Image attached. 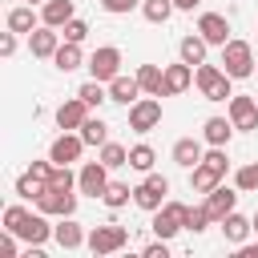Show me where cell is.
<instances>
[{"mask_svg":"<svg viewBox=\"0 0 258 258\" xmlns=\"http://www.w3.org/2000/svg\"><path fill=\"white\" fill-rule=\"evenodd\" d=\"M4 230H12L20 242H28V246H44L48 238H52V226H48V214L44 210H24V206H8L4 210Z\"/></svg>","mask_w":258,"mask_h":258,"instance_id":"cell-1","label":"cell"},{"mask_svg":"<svg viewBox=\"0 0 258 258\" xmlns=\"http://www.w3.org/2000/svg\"><path fill=\"white\" fill-rule=\"evenodd\" d=\"M230 81H234V77H230L222 64H206V60H202V64L194 69V85H198V93H202L206 101H230V97H234Z\"/></svg>","mask_w":258,"mask_h":258,"instance_id":"cell-2","label":"cell"},{"mask_svg":"<svg viewBox=\"0 0 258 258\" xmlns=\"http://www.w3.org/2000/svg\"><path fill=\"white\" fill-rule=\"evenodd\" d=\"M254 64H258V60H254V48H250L246 40H234V36H230V40L222 44V69H226L234 81L254 77Z\"/></svg>","mask_w":258,"mask_h":258,"instance_id":"cell-3","label":"cell"},{"mask_svg":"<svg viewBox=\"0 0 258 258\" xmlns=\"http://www.w3.org/2000/svg\"><path fill=\"white\" fill-rule=\"evenodd\" d=\"M97 258H105V254H117V250H125L129 246V230L125 226H117V222H105V226H93L89 230V242H85Z\"/></svg>","mask_w":258,"mask_h":258,"instance_id":"cell-4","label":"cell"},{"mask_svg":"<svg viewBox=\"0 0 258 258\" xmlns=\"http://www.w3.org/2000/svg\"><path fill=\"white\" fill-rule=\"evenodd\" d=\"M165 194H169V177H161V173H145V181L141 185H133V202L145 210V214H153V210H161L165 206Z\"/></svg>","mask_w":258,"mask_h":258,"instance_id":"cell-5","label":"cell"},{"mask_svg":"<svg viewBox=\"0 0 258 258\" xmlns=\"http://www.w3.org/2000/svg\"><path fill=\"white\" fill-rule=\"evenodd\" d=\"M157 125H161V101H157L153 93L129 105V129H133V133H153Z\"/></svg>","mask_w":258,"mask_h":258,"instance_id":"cell-6","label":"cell"},{"mask_svg":"<svg viewBox=\"0 0 258 258\" xmlns=\"http://www.w3.org/2000/svg\"><path fill=\"white\" fill-rule=\"evenodd\" d=\"M85 69H89V77H97V81H113L117 73H121V48L117 44H101L89 60H85Z\"/></svg>","mask_w":258,"mask_h":258,"instance_id":"cell-7","label":"cell"},{"mask_svg":"<svg viewBox=\"0 0 258 258\" xmlns=\"http://www.w3.org/2000/svg\"><path fill=\"white\" fill-rule=\"evenodd\" d=\"M185 210H189L185 202H165L161 210H153V234L169 242L177 230H185Z\"/></svg>","mask_w":258,"mask_h":258,"instance_id":"cell-8","label":"cell"},{"mask_svg":"<svg viewBox=\"0 0 258 258\" xmlns=\"http://www.w3.org/2000/svg\"><path fill=\"white\" fill-rule=\"evenodd\" d=\"M77 189L81 194H89V198H101L105 189H109V165L97 157V161H85L81 169H77Z\"/></svg>","mask_w":258,"mask_h":258,"instance_id":"cell-9","label":"cell"},{"mask_svg":"<svg viewBox=\"0 0 258 258\" xmlns=\"http://www.w3.org/2000/svg\"><path fill=\"white\" fill-rule=\"evenodd\" d=\"M36 210H44L48 218H73L77 214V194L73 189H44L40 198H36Z\"/></svg>","mask_w":258,"mask_h":258,"instance_id":"cell-10","label":"cell"},{"mask_svg":"<svg viewBox=\"0 0 258 258\" xmlns=\"http://www.w3.org/2000/svg\"><path fill=\"white\" fill-rule=\"evenodd\" d=\"M226 117L234 121V129L250 133V129H258V101H254V97H242V93H234V97L226 101Z\"/></svg>","mask_w":258,"mask_h":258,"instance_id":"cell-11","label":"cell"},{"mask_svg":"<svg viewBox=\"0 0 258 258\" xmlns=\"http://www.w3.org/2000/svg\"><path fill=\"white\" fill-rule=\"evenodd\" d=\"M81 153H85V137H81L77 129H64V133L48 145V157H52L56 165H73V161H81Z\"/></svg>","mask_w":258,"mask_h":258,"instance_id":"cell-12","label":"cell"},{"mask_svg":"<svg viewBox=\"0 0 258 258\" xmlns=\"http://www.w3.org/2000/svg\"><path fill=\"white\" fill-rule=\"evenodd\" d=\"M56 48H60V28H52V24H36V28L28 32V52H32V56L52 60Z\"/></svg>","mask_w":258,"mask_h":258,"instance_id":"cell-13","label":"cell"},{"mask_svg":"<svg viewBox=\"0 0 258 258\" xmlns=\"http://www.w3.org/2000/svg\"><path fill=\"white\" fill-rule=\"evenodd\" d=\"M194 85V64L177 60V64H165V77H161V93L157 97H177Z\"/></svg>","mask_w":258,"mask_h":258,"instance_id":"cell-14","label":"cell"},{"mask_svg":"<svg viewBox=\"0 0 258 258\" xmlns=\"http://www.w3.org/2000/svg\"><path fill=\"white\" fill-rule=\"evenodd\" d=\"M238 194H242L238 185H234V189H230V185H214V189L206 194V202H202V206H206V214H210L214 222H222V218L238 206Z\"/></svg>","mask_w":258,"mask_h":258,"instance_id":"cell-15","label":"cell"},{"mask_svg":"<svg viewBox=\"0 0 258 258\" xmlns=\"http://www.w3.org/2000/svg\"><path fill=\"white\" fill-rule=\"evenodd\" d=\"M198 32L206 36V44H218V48H222V44L230 40V20H226L222 12H202V16H198Z\"/></svg>","mask_w":258,"mask_h":258,"instance_id":"cell-16","label":"cell"},{"mask_svg":"<svg viewBox=\"0 0 258 258\" xmlns=\"http://www.w3.org/2000/svg\"><path fill=\"white\" fill-rule=\"evenodd\" d=\"M109 101H117V105H133V101H141V81H137V73L133 77H125V73H117L113 81H109Z\"/></svg>","mask_w":258,"mask_h":258,"instance_id":"cell-17","label":"cell"},{"mask_svg":"<svg viewBox=\"0 0 258 258\" xmlns=\"http://www.w3.org/2000/svg\"><path fill=\"white\" fill-rule=\"evenodd\" d=\"M52 238H56V246H60V250H81V246L89 242V234L81 230V222H77V218H60V222L52 226Z\"/></svg>","mask_w":258,"mask_h":258,"instance_id":"cell-18","label":"cell"},{"mask_svg":"<svg viewBox=\"0 0 258 258\" xmlns=\"http://www.w3.org/2000/svg\"><path fill=\"white\" fill-rule=\"evenodd\" d=\"M218 226H222V234H226V242H230V246H242V242L254 234V222H250V218H242L238 210H230Z\"/></svg>","mask_w":258,"mask_h":258,"instance_id":"cell-19","label":"cell"},{"mask_svg":"<svg viewBox=\"0 0 258 258\" xmlns=\"http://www.w3.org/2000/svg\"><path fill=\"white\" fill-rule=\"evenodd\" d=\"M73 16H77V4H73V0H44V4H40V24L64 28Z\"/></svg>","mask_w":258,"mask_h":258,"instance_id":"cell-20","label":"cell"},{"mask_svg":"<svg viewBox=\"0 0 258 258\" xmlns=\"http://www.w3.org/2000/svg\"><path fill=\"white\" fill-rule=\"evenodd\" d=\"M89 121V105L81 101V97H73V101H64L60 109H56V125L60 129H81Z\"/></svg>","mask_w":258,"mask_h":258,"instance_id":"cell-21","label":"cell"},{"mask_svg":"<svg viewBox=\"0 0 258 258\" xmlns=\"http://www.w3.org/2000/svg\"><path fill=\"white\" fill-rule=\"evenodd\" d=\"M230 137H234V121L230 117H206V125H202V141L206 145H230Z\"/></svg>","mask_w":258,"mask_h":258,"instance_id":"cell-22","label":"cell"},{"mask_svg":"<svg viewBox=\"0 0 258 258\" xmlns=\"http://www.w3.org/2000/svg\"><path fill=\"white\" fill-rule=\"evenodd\" d=\"M206 48H210V44H206V36H202V32H189V36H181V40H177V56H181L185 64H194V69L206 60Z\"/></svg>","mask_w":258,"mask_h":258,"instance_id":"cell-23","label":"cell"},{"mask_svg":"<svg viewBox=\"0 0 258 258\" xmlns=\"http://www.w3.org/2000/svg\"><path fill=\"white\" fill-rule=\"evenodd\" d=\"M202 157H206L202 141H194V137H177V141H173V161H177L181 169H194Z\"/></svg>","mask_w":258,"mask_h":258,"instance_id":"cell-24","label":"cell"},{"mask_svg":"<svg viewBox=\"0 0 258 258\" xmlns=\"http://www.w3.org/2000/svg\"><path fill=\"white\" fill-rule=\"evenodd\" d=\"M214 185H222V173H218L210 161H198V165L189 169V189H194V194H210Z\"/></svg>","mask_w":258,"mask_h":258,"instance_id":"cell-25","label":"cell"},{"mask_svg":"<svg viewBox=\"0 0 258 258\" xmlns=\"http://www.w3.org/2000/svg\"><path fill=\"white\" fill-rule=\"evenodd\" d=\"M52 64H56L60 73H73V69H81V64H85V52H81V44H73V40H60V48L52 52Z\"/></svg>","mask_w":258,"mask_h":258,"instance_id":"cell-26","label":"cell"},{"mask_svg":"<svg viewBox=\"0 0 258 258\" xmlns=\"http://www.w3.org/2000/svg\"><path fill=\"white\" fill-rule=\"evenodd\" d=\"M4 24L12 28V32H32L36 28V12H32V4H20V8H8V16H4Z\"/></svg>","mask_w":258,"mask_h":258,"instance_id":"cell-27","label":"cell"},{"mask_svg":"<svg viewBox=\"0 0 258 258\" xmlns=\"http://www.w3.org/2000/svg\"><path fill=\"white\" fill-rule=\"evenodd\" d=\"M77 97H81L89 109H101V105L109 101V85H105V81H97V77H89V81L77 89Z\"/></svg>","mask_w":258,"mask_h":258,"instance_id":"cell-28","label":"cell"},{"mask_svg":"<svg viewBox=\"0 0 258 258\" xmlns=\"http://www.w3.org/2000/svg\"><path fill=\"white\" fill-rule=\"evenodd\" d=\"M77 133L85 137V145H97V149H101V145L109 141V125H105L101 117H93V113H89V121H85V125H81Z\"/></svg>","mask_w":258,"mask_h":258,"instance_id":"cell-29","label":"cell"},{"mask_svg":"<svg viewBox=\"0 0 258 258\" xmlns=\"http://www.w3.org/2000/svg\"><path fill=\"white\" fill-rule=\"evenodd\" d=\"M44 189H48V181H40L36 173H20V177H16V198H20V202H36Z\"/></svg>","mask_w":258,"mask_h":258,"instance_id":"cell-30","label":"cell"},{"mask_svg":"<svg viewBox=\"0 0 258 258\" xmlns=\"http://www.w3.org/2000/svg\"><path fill=\"white\" fill-rule=\"evenodd\" d=\"M173 12H177L173 0H141V16H145L149 24H165Z\"/></svg>","mask_w":258,"mask_h":258,"instance_id":"cell-31","label":"cell"},{"mask_svg":"<svg viewBox=\"0 0 258 258\" xmlns=\"http://www.w3.org/2000/svg\"><path fill=\"white\" fill-rule=\"evenodd\" d=\"M161 77H165V69H157V64H141L137 69V81H141V93H161Z\"/></svg>","mask_w":258,"mask_h":258,"instance_id":"cell-32","label":"cell"},{"mask_svg":"<svg viewBox=\"0 0 258 258\" xmlns=\"http://www.w3.org/2000/svg\"><path fill=\"white\" fill-rule=\"evenodd\" d=\"M153 161H157L153 145H133V149H129V169H137V173H149V169H153Z\"/></svg>","mask_w":258,"mask_h":258,"instance_id":"cell-33","label":"cell"},{"mask_svg":"<svg viewBox=\"0 0 258 258\" xmlns=\"http://www.w3.org/2000/svg\"><path fill=\"white\" fill-rule=\"evenodd\" d=\"M129 198H133V189H129L125 181H109V189L101 194V202H105L109 210H121V206H129Z\"/></svg>","mask_w":258,"mask_h":258,"instance_id":"cell-34","label":"cell"},{"mask_svg":"<svg viewBox=\"0 0 258 258\" xmlns=\"http://www.w3.org/2000/svg\"><path fill=\"white\" fill-rule=\"evenodd\" d=\"M101 161H105L109 169H121V165H129V149L117 145V141H105V145H101Z\"/></svg>","mask_w":258,"mask_h":258,"instance_id":"cell-35","label":"cell"},{"mask_svg":"<svg viewBox=\"0 0 258 258\" xmlns=\"http://www.w3.org/2000/svg\"><path fill=\"white\" fill-rule=\"evenodd\" d=\"M48 185H52V189H77V173H73V165H56V169L48 173Z\"/></svg>","mask_w":258,"mask_h":258,"instance_id":"cell-36","label":"cell"},{"mask_svg":"<svg viewBox=\"0 0 258 258\" xmlns=\"http://www.w3.org/2000/svg\"><path fill=\"white\" fill-rule=\"evenodd\" d=\"M210 222H214V218L206 214V206H189V210H185V230H189V234H202Z\"/></svg>","mask_w":258,"mask_h":258,"instance_id":"cell-37","label":"cell"},{"mask_svg":"<svg viewBox=\"0 0 258 258\" xmlns=\"http://www.w3.org/2000/svg\"><path fill=\"white\" fill-rule=\"evenodd\" d=\"M85 36H89V24H85V20H77V16H73V20H69L64 28H60V40H73V44H85Z\"/></svg>","mask_w":258,"mask_h":258,"instance_id":"cell-38","label":"cell"},{"mask_svg":"<svg viewBox=\"0 0 258 258\" xmlns=\"http://www.w3.org/2000/svg\"><path fill=\"white\" fill-rule=\"evenodd\" d=\"M234 185H238L242 194H250V189H258V165H242V169L234 173Z\"/></svg>","mask_w":258,"mask_h":258,"instance_id":"cell-39","label":"cell"},{"mask_svg":"<svg viewBox=\"0 0 258 258\" xmlns=\"http://www.w3.org/2000/svg\"><path fill=\"white\" fill-rule=\"evenodd\" d=\"M101 8H105L109 16H125V12L141 8V0H101Z\"/></svg>","mask_w":258,"mask_h":258,"instance_id":"cell-40","label":"cell"},{"mask_svg":"<svg viewBox=\"0 0 258 258\" xmlns=\"http://www.w3.org/2000/svg\"><path fill=\"white\" fill-rule=\"evenodd\" d=\"M16 36H20V32H12V28H8L4 36H0V56H4V60H8L12 52H16Z\"/></svg>","mask_w":258,"mask_h":258,"instance_id":"cell-41","label":"cell"},{"mask_svg":"<svg viewBox=\"0 0 258 258\" xmlns=\"http://www.w3.org/2000/svg\"><path fill=\"white\" fill-rule=\"evenodd\" d=\"M0 258H16V234L12 230H4V238H0Z\"/></svg>","mask_w":258,"mask_h":258,"instance_id":"cell-42","label":"cell"},{"mask_svg":"<svg viewBox=\"0 0 258 258\" xmlns=\"http://www.w3.org/2000/svg\"><path fill=\"white\" fill-rule=\"evenodd\" d=\"M145 258H169V246H165V238L149 242V246H145Z\"/></svg>","mask_w":258,"mask_h":258,"instance_id":"cell-43","label":"cell"},{"mask_svg":"<svg viewBox=\"0 0 258 258\" xmlns=\"http://www.w3.org/2000/svg\"><path fill=\"white\" fill-rule=\"evenodd\" d=\"M238 258H258V242H254V246L242 242V246H238Z\"/></svg>","mask_w":258,"mask_h":258,"instance_id":"cell-44","label":"cell"},{"mask_svg":"<svg viewBox=\"0 0 258 258\" xmlns=\"http://www.w3.org/2000/svg\"><path fill=\"white\" fill-rule=\"evenodd\" d=\"M198 4H202V0H173V8H177V12H194Z\"/></svg>","mask_w":258,"mask_h":258,"instance_id":"cell-45","label":"cell"},{"mask_svg":"<svg viewBox=\"0 0 258 258\" xmlns=\"http://www.w3.org/2000/svg\"><path fill=\"white\" fill-rule=\"evenodd\" d=\"M250 222H254V234H258V210H254V214H250Z\"/></svg>","mask_w":258,"mask_h":258,"instance_id":"cell-46","label":"cell"},{"mask_svg":"<svg viewBox=\"0 0 258 258\" xmlns=\"http://www.w3.org/2000/svg\"><path fill=\"white\" fill-rule=\"evenodd\" d=\"M24 4H32V8H36V4H44V0H24Z\"/></svg>","mask_w":258,"mask_h":258,"instance_id":"cell-47","label":"cell"}]
</instances>
